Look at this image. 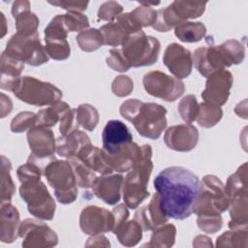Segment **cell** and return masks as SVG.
Segmentation results:
<instances>
[{
    "label": "cell",
    "mask_w": 248,
    "mask_h": 248,
    "mask_svg": "<svg viewBox=\"0 0 248 248\" xmlns=\"http://www.w3.org/2000/svg\"><path fill=\"white\" fill-rule=\"evenodd\" d=\"M7 55L32 66H39L48 62V55L42 46L39 34L23 36L18 33L13 35L7 43L4 51Z\"/></svg>",
    "instance_id": "8"
},
{
    "label": "cell",
    "mask_w": 248,
    "mask_h": 248,
    "mask_svg": "<svg viewBox=\"0 0 248 248\" xmlns=\"http://www.w3.org/2000/svg\"><path fill=\"white\" fill-rule=\"evenodd\" d=\"M206 33L202 22L183 21L174 27L175 36L184 43H196L202 40Z\"/></svg>",
    "instance_id": "26"
},
{
    "label": "cell",
    "mask_w": 248,
    "mask_h": 248,
    "mask_svg": "<svg viewBox=\"0 0 248 248\" xmlns=\"http://www.w3.org/2000/svg\"><path fill=\"white\" fill-rule=\"evenodd\" d=\"M100 32L104 38V44L110 46H118L131 35L129 31L117 19L103 25Z\"/></svg>",
    "instance_id": "28"
},
{
    "label": "cell",
    "mask_w": 248,
    "mask_h": 248,
    "mask_svg": "<svg viewBox=\"0 0 248 248\" xmlns=\"http://www.w3.org/2000/svg\"><path fill=\"white\" fill-rule=\"evenodd\" d=\"M142 82L145 91L149 95L166 102L175 101L185 90L184 83L181 79L160 71H152L145 74Z\"/></svg>",
    "instance_id": "10"
},
{
    "label": "cell",
    "mask_w": 248,
    "mask_h": 248,
    "mask_svg": "<svg viewBox=\"0 0 248 248\" xmlns=\"http://www.w3.org/2000/svg\"><path fill=\"white\" fill-rule=\"evenodd\" d=\"M222 115L223 111L220 107L203 102L199 105V111L196 120L200 126L210 128L221 120Z\"/></svg>",
    "instance_id": "32"
},
{
    "label": "cell",
    "mask_w": 248,
    "mask_h": 248,
    "mask_svg": "<svg viewBox=\"0 0 248 248\" xmlns=\"http://www.w3.org/2000/svg\"><path fill=\"white\" fill-rule=\"evenodd\" d=\"M168 217L161 209L159 196L153 194L148 204L138 209L135 213V220L141 226L143 231H152L157 227L165 224Z\"/></svg>",
    "instance_id": "19"
},
{
    "label": "cell",
    "mask_w": 248,
    "mask_h": 248,
    "mask_svg": "<svg viewBox=\"0 0 248 248\" xmlns=\"http://www.w3.org/2000/svg\"><path fill=\"white\" fill-rule=\"evenodd\" d=\"M133 80L126 76H118L111 84V90L118 97H125L133 91Z\"/></svg>",
    "instance_id": "48"
},
{
    "label": "cell",
    "mask_w": 248,
    "mask_h": 248,
    "mask_svg": "<svg viewBox=\"0 0 248 248\" xmlns=\"http://www.w3.org/2000/svg\"><path fill=\"white\" fill-rule=\"evenodd\" d=\"M230 229L247 227V193L234 196L231 200Z\"/></svg>",
    "instance_id": "27"
},
{
    "label": "cell",
    "mask_w": 248,
    "mask_h": 248,
    "mask_svg": "<svg viewBox=\"0 0 248 248\" xmlns=\"http://www.w3.org/2000/svg\"><path fill=\"white\" fill-rule=\"evenodd\" d=\"M1 241L4 243H12L18 236L19 230V214L11 202L1 203V223H0Z\"/></svg>",
    "instance_id": "21"
},
{
    "label": "cell",
    "mask_w": 248,
    "mask_h": 248,
    "mask_svg": "<svg viewBox=\"0 0 248 248\" xmlns=\"http://www.w3.org/2000/svg\"><path fill=\"white\" fill-rule=\"evenodd\" d=\"M69 108L70 107L68 104L60 101L48 108L41 109L37 113L36 125L50 128L51 126H54L58 121H60L64 112Z\"/></svg>",
    "instance_id": "30"
},
{
    "label": "cell",
    "mask_w": 248,
    "mask_h": 248,
    "mask_svg": "<svg viewBox=\"0 0 248 248\" xmlns=\"http://www.w3.org/2000/svg\"><path fill=\"white\" fill-rule=\"evenodd\" d=\"M163 62L170 72L179 79L187 78L192 72V53L176 43H172L167 46Z\"/></svg>",
    "instance_id": "16"
},
{
    "label": "cell",
    "mask_w": 248,
    "mask_h": 248,
    "mask_svg": "<svg viewBox=\"0 0 248 248\" xmlns=\"http://www.w3.org/2000/svg\"><path fill=\"white\" fill-rule=\"evenodd\" d=\"M63 20L67 30L71 32H81L89 26L87 16L79 12H68L63 15Z\"/></svg>",
    "instance_id": "42"
},
{
    "label": "cell",
    "mask_w": 248,
    "mask_h": 248,
    "mask_svg": "<svg viewBox=\"0 0 248 248\" xmlns=\"http://www.w3.org/2000/svg\"><path fill=\"white\" fill-rule=\"evenodd\" d=\"M231 199L225 191V185L216 176L208 174L201 181L200 192L193 207L197 215H220L226 211Z\"/></svg>",
    "instance_id": "5"
},
{
    "label": "cell",
    "mask_w": 248,
    "mask_h": 248,
    "mask_svg": "<svg viewBox=\"0 0 248 248\" xmlns=\"http://www.w3.org/2000/svg\"><path fill=\"white\" fill-rule=\"evenodd\" d=\"M123 8L120 4L114 1H108L104 3L98 12V17L102 20L111 21L116 19L122 13Z\"/></svg>",
    "instance_id": "47"
},
{
    "label": "cell",
    "mask_w": 248,
    "mask_h": 248,
    "mask_svg": "<svg viewBox=\"0 0 248 248\" xmlns=\"http://www.w3.org/2000/svg\"><path fill=\"white\" fill-rule=\"evenodd\" d=\"M107 64L117 72H126L131 68L122 55L121 50L118 48H112L109 50V55L107 58Z\"/></svg>",
    "instance_id": "49"
},
{
    "label": "cell",
    "mask_w": 248,
    "mask_h": 248,
    "mask_svg": "<svg viewBox=\"0 0 248 248\" xmlns=\"http://www.w3.org/2000/svg\"><path fill=\"white\" fill-rule=\"evenodd\" d=\"M199 140V132L192 124H179L170 127L164 136L166 145L175 151L188 152L195 148Z\"/></svg>",
    "instance_id": "15"
},
{
    "label": "cell",
    "mask_w": 248,
    "mask_h": 248,
    "mask_svg": "<svg viewBox=\"0 0 248 248\" xmlns=\"http://www.w3.org/2000/svg\"><path fill=\"white\" fill-rule=\"evenodd\" d=\"M123 180L121 174L101 175L92 184V191L104 202L109 205L116 204L120 200Z\"/></svg>",
    "instance_id": "18"
},
{
    "label": "cell",
    "mask_w": 248,
    "mask_h": 248,
    "mask_svg": "<svg viewBox=\"0 0 248 248\" xmlns=\"http://www.w3.org/2000/svg\"><path fill=\"white\" fill-rule=\"evenodd\" d=\"M12 15L16 20V33L23 36H31L37 32L39 18L30 11L28 1H16L13 4Z\"/></svg>",
    "instance_id": "20"
},
{
    "label": "cell",
    "mask_w": 248,
    "mask_h": 248,
    "mask_svg": "<svg viewBox=\"0 0 248 248\" xmlns=\"http://www.w3.org/2000/svg\"><path fill=\"white\" fill-rule=\"evenodd\" d=\"M91 143L89 137L82 131L76 130L66 136H61L56 140V153L64 158H73L86 144Z\"/></svg>",
    "instance_id": "22"
},
{
    "label": "cell",
    "mask_w": 248,
    "mask_h": 248,
    "mask_svg": "<svg viewBox=\"0 0 248 248\" xmlns=\"http://www.w3.org/2000/svg\"><path fill=\"white\" fill-rule=\"evenodd\" d=\"M175 233L176 229L172 224H163L155 229L150 242L146 245L150 247H170L174 243Z\"/></svg>",
    "instance_id": "34"
},
{
    "label": "cell",
    "mask_w": 248,
    "mask_h": 248,
    "mask_svg": "<svg viewBox=\"0 0 248 248\" xmlns=\"http://www.w3.org/2000/svg\"><path fill=\"white\" fill-rule=\"evenodd\" d=\"M81 231L90 235L101 234L113 230L114 216L112 212L96 205L84 207L79 216Z\"/></svg>",
    "instance_id": "12"
},
{
    "label": "cell",
    "mask_w": 248,
    "mask_h": 248,
    "mask_svg": "<svg viewBox=\"0 0 248 248\" xmlns=\"http://www.w3.org/2000/svg\"><path fill=\"white\" fill-rule=\"evenodd\" d=\"M45 49L47 55L54 60H65L70 56L71 49L68 41L46 42Z\"/></svg>",
    "instance_id": "43"
},
{
    "label": "cell",
    "mask_w": 248,
    "mask_h": 248,
    "mask_svg": "<svg viewBox=\"0 0 248 248\" xmlns=\"http://www.w3.org/2000/svg\"><path fill=\"white\" fill-rule=\"evenodd\" d=\"M37 123V114L30 111L19 112L11 122V131L14 133H22L31 129Z\"/></svg>",
    "instance_id": "41"
},
{
    "label": "cell",
    "mask_w": 248,
    "mask_h": 248,
    "mask_svg": "<svg viewBox=\"0 0 248 248\" xmlns=\"http://www.w3.org/2000/svg\"><path fill=\"white\" fill-rule=\"evenodd\" d=\"M76 157L79 158L93 171L101 175L110 174L113 171L106 159L104 150L91 143L83 146Z\"/></svg>",
    "instance_id": "23"
},
{
    "label": "cell",
    "mask_w": 248,
    "mask_h": 248,
    "mask_svg": "<svg viewBox=\"0 0 248 248\" xmlns=\"http://www.w3.org/2000/svg\"><path fill=\"white\" fill-rule=\"evenodd\" d=\"M153 184L161 209L168 218L183 220L193 213L201 181L192 171L182 167H169L157 174Z\"/></svg>",
    "instance_id": "1"
},
{
    "label": "cell",
    "mask_w": 248,
    "mask_h": 248,
    "mask_svg": "<svg viewBox=\"0 0 248 248\" xmlns=\"http://www.w3.org/2000/svg\"><path fill=\"white\" fill-rule=\"evenodd\" d=\"M2 166H1V177H2V184H1V203L10 202L12 197L15 194L16 188L11 177V169L12 165L5 156L2 155Z\"/></svg>",
    "instance_id": "37"
},
{
    "label": "cell",
    "mask_w": 248,
    "mask_h": 248,
    "mask_svg": "<svg viewBox=\"0 0 248 248\" xmlns=\"http://www.w3.org/2000/svg\"><path fill=\"white\" fill-rule=\"evenodd\" d=\"M49 4L54 6H59L68 12H81L86 9L88 2H78V1H71V2H49Z\"/></svg>",
    "instance_id": "51"
},
{
    "label": "cell",
    "mask_w": 248,
    "mask_h": 248,
    "mask_svg": "<svg viewBox=\"0 0 248 248\" xmlns=\"http://www.w3.org/2000/svg\"><path fill=\"white\" fill-rule=\"evenodd\" d=\"M103 150L107 155H113L133 141L128 127L120 120L107 122L103 134Z\"/></svg>",
    "instance_id": "17"
},
{
    "label": "cell",
    "mask_w": 248,
    "mask_h": 248,
    "mask_svg": "<svg viewBox=\"0 0 248 248\" xmlns=\"http://www.w3.org/2000/svg\"><path fill=\"white\" fill-rule=\"evenodd\" d=\"M17 176L21 183L31 180H40L41 175L43 174V170L36 164L31 162H26V164L20 166L17 169Z\"/></svg>",
    "instance_id": "45"
},
{
    "label": "cell",
    "mask_w": 248,
    "mask_h": 248,
    "mask_svg": "<svg viewBox=\"0 0 248 248\" xmlns=\"http://www.w3.org/2000/svg\"><path fill=\"white\" fill-rule=\"evenodd\" d=\"M76 39L79 47L87 52L94 51L104 45L102 33L95 28L81 31Z\"/></svg>",
    "instance_id": "36"
},
{
    "label": "cell",
    "mask_w": 248,
    "mask_h": 248,
    "mask_svg": "<svg viewBox=\"0 0 248 248\" xmlns=\"http://www.w3.org/2000/svg\"><path fill=\"white\" fill-rule=\"evenodd\" d=\"M77 119L82 128L93 131L99 122V113L97 109L88 104H82L76 108Z\"/></svg>",
    "instance_id": "38"
},
{
    "label": "cell",
    "mask_w": 248,
    "mask_h": 248,
    "mask_svg": "<svg viewBox=\"0 0 248 248\" xmlns=\"http://www.w3.org/2000/svg\"><path fill=\"white\" fill-rule=\"evenodd\" d=\"M198 227L204 232L214 233L218 232L223 224L220 215H198Z\"/></svg>",
    "instance_id": "44"
},
{
    "label": "cell",
    "mask_w": 248,
    "mask_h": 248,
    "mask_svg": "<svg viewBox=\"0 0 248 248\" xmlns=\"http://www.w3.org/2000/svg\"><path fill=\"white\" fill-rule=\"evenodd\" d=\"M69 162L74 170L78 186L81 188L91 187L95 179L98 177L89 167H87L79 158L73 157L69 159Z\"/></svg>",
    "instance_id": "33"
},
{
    "label": "cell",
    "mask_w": 248,
    "mask_h": 248,
    "mask_svg": "<svg viewBox=\"0 0 248 248\" xmlns=\"http://www.w3.org/2000/svg\"><path fill=\"white\" fill-rule=\"evenodd\" d=\"M111 212L114 216V227L112 230V232H114L122 224L127 221L129 217V211L125 204H118L116 207L113 208Z\"/></svg>",
    "instance_id": "50"
},
{
    "label": "cell",
    "mask_w": 248,
    "mask_h": 248,
    "mask_svg": "<svg viewBox=\"0 0 248 248\" xmlns=\"http://www.w3.org/2000/svg\"><path fill=\"white\" fill-rule=\"evenodd\" d=\"M24 68V63L7 55L4 51L1 55V81L0 87L4 90L11 91L15 81L20 78Z\"/></svg>",
    "instance_id": "24"
},
{
    "label": "cell",
    "mask_w": 248,
    "mask_h": 248,
    "mask_svg": "<svg viewBox=\"0 0 248 248\" xmlns=\"http://www.w3.org/2000/svg\"><path fill=\"white\" fill-rule=\"evenodd\" d=\"M121 46V53L130 67L149 66L158 59L159 41L152 36H146L141 30L129 35Z\"/></svg>",
    "instance_id": "7"
},
{
    "label": "cell",
    "mask_w": 248,
    "mask_h": 248,
    "mask_svg": "<svg viewBox=\"0 0 248 248\" xmlns=\"http://www.w3.org/2000/svg\"><path fill=\"white\" fill-rule=\"evenodd\" d=\"M109 241L108 238L101 234L91 235L90 238L87 239V243L85 246H109Z\"/></svg>",
    "instance_id": "52"
},
{
    "label": "cell",
    "mask_w": 248,
    "mask_h": 248,
    "mask_svg": "<svg viewBox=\"0 0 248 248\" xmlns=\"http://www.w3.org/2000/svg\"><path fill=\"white\" fill-rule=\"evenodd\" d=\"M119 242L127 247L135 246L142 237V228L134 219L133 221L125 222L113 232Z\"/></svg>",
    "instance_id": "29"
},
{
    "label": "cell",
    "mask_w": 248,
    "mask_h": 248,
    "mask_svg": "<svg viewBox=\"0 0 248 248\" xmlns=\"http://www.w3.org/2000/svg\"><path fill=\"white\" fill-rule=\"evenodd\" d=\"M178 111L181 118L186 123L191 124L193 121H195L199 111V104L196 97L194 95L184 97L178 105Z\"/></svg>",
    "instance_id": "39"
},
{
    "label": "cell",
    "mask_w": 248,
    "mask_h": 248,
    "mask_svg": "<svg viewBox=\"0 0 248 248\" xmlns=\"http://www.w3.org/2000/svg\"><path fill=\"white\" fill-rule=\"evenodd\" d=\"M12 108L13 104L11 102V99L5 94L1 93V117L4 118L7 114H9L12 111Z\"/></svg>",
    "instance_id": "53"
},
{
    "label": "cell",
    "mask_w": 248,
    "mask_h": 248,
    "mask_svg": "<svg viewBox=\"0 0 248 248\" xmlns=\"http://www.w3.org/2000/svg\"><path fill=\"white\" fill-rule=\"evenodd\" d=\"M130 14L141 28L153 26L157 19V11L143 3H141V6L137 7Z\"/></svg>",
    "instance_id": "40"
},
{
    "label": "cell",
    "mask_w": 248,
    "mask_h": 248,
    "mask_svg": "<svg viewBox=\"0 0 248 248\" xmlns=\"http://www.w3.org/2000/svg\"><path fill=\"white\" fill-rule=\"evenodd\" d=\"M79 127V124L77 119V111L76 108L67 109L60 119V127L59 131L61 136H66Z\"/></svg>",
    "instance_id": "46"
},
{
    "label": "cell",
    "mask_w": 248,
    "mask_h": 248,
    "mask_svg": "<svg viewBox=\"0 0 248 248\" xmlns=\"http://www.w3.org/2000/svg\"><path fill=\"white\" fill-rule=\"evenodd\" d=\"M11 91L20 101L37 107L52 106L62 98V92L56 86L33 77L18 78Z\"/></svg>",
    "instance_id": "4"
},
{
    "label": "cell",
    "mask_w": 248,
    "mask_h": 248,
    "mask_svg": "<svg viewBox=\"0 0 248 248\" xmlns=\"http://www.w3.org/2000/svg\"><path fill=\"white\" fill-rule=\"evenodd\" d=\"M119 111L144 138L157 140L167 127V110L159 104L130 99L121 105Z\"/></svg>",
    "instance_id": "2"
},
{
    "label": "cell",
    "mask_w": 248,
    "mask_h": 248,
    "mask_svg": "<svg viewBox=\"0 0 248 248\" xmlns=\"http://www.w3.org/2000/svg\"><path fill=\"white\" fill-rule=\"evenodd\" d=\"M217 247H239L247 246V227L231 229L221 234L216 241Z\"/></svg>",
    "instance_id": "35"
},
{
    "label": "cell",
    "mask_w": 248,
    "mask_h": 248,
    "mask_svg": "<svg viewBox=\"0 0 248 248\" xmlns=\"http://www.w3.org/2000/svg\"><path fill=\"white\" fill-rule=\"evenodd\" d=\"M247 164L244 163L232 174L225 185V191L232 200L234 196L247 193Z\"/></svg>",
    "instance_id": "31"
},
{
    "label": "cell",
    "mask_w": 248,
    "mask_h": 248,
    "mask_svg": "<svg viewBox=\"0 0 248 248\" xmlns=\"http://www.w3.org/2000/svg\"><path fill=\"white\" fill-rule=\"evenodd\" d=\"M18 236L23 239V247H52L58 243L55 232L34 219H26L20 224Z\"/></svg>",
    "instance_id": "11"
},
{
    "label": "cell",
    "mask_w": 248,
    "mask_h": 248,
    "mask_svg": "<svg viewBox=\"0 0 248 248\" xmlns=\"http://www.w3.org/2000/svg\"><path fill=\"white\" fill-rule=\"evenodd\" d=\"M27 140L31 154L37 159L46 160L55 157L56 141L50 128L38 125L33 126L27 132Z\"/></svg>",
    "instance_id": "14"
},
{
    "label": "cell",
    "mask_w": 248,
    "mask_h": 248,
    "mask_svg": "<svg viewBox=\"0 0 248 248\" xmlns=\"http://www.w3.org/2000/svg\"><path fill=\"white\" fill-rule=\"evenodd\" d=\"M244 46L235 40H229L220 46L211 45L197 48L193 63L198 72L208 78L211 74L224 70L232 64L241 63L244 59Z\"/></svg>",
    "instance_id": "3"
},
{
    "label": "cell",
    "mask_w": 248,
    "mask_h": 248,
    "mask_svg": "<svg viewBox=\"0 0 248 248\" xmlns=\"http://www.w3.org/2000/svg\"><path fill=\"white\" fill-rule=\"evenodd\" d=\"M205 2H188V1H174L169 8L171 11L177 25L187 19L199 17L204 12Z\"/></svg>",
    "instance_id": "25"
},
{
    "label": "cell",
    "mask_w": 248,
    "mask_h": 248,
    "mask_svg": "<svg viewBox=\"0 0 248 248\" xmlns=\"http://www.w3.org/2000/svg\"><path fill=\"white\" fill-rule=\"evenodd\" d=\"M43 174L52 187L59 202L67 204L76 201L78 197V183L69 161L54 159L45 167Z\"/></svg>",
    "instance_id": "6"
},
{
    "label": "cell",
    "mask_w": 248,
    "mask_h": 248,
    "mask_svg": "<svg viewBox=\"0 0 248 248\" xmlns=\"http://www.w3.org/2000/svg\"><path fill=\"white\" fill-rule=\"evenodd\" d=\"M21 199L26 202L29 213L41 220H51L55 212V202L46 185L40 180L21 183Z\"/></svg>",
    "instance_id": "9"
},
{
    "label": "cell",
    "mask_w": 248,
    "mask_h": 248,
    "mask_svg": "<svg viewBox=\"0 0 248 248\" xmlns=\"http://www.w3.org/2000/svg\"><path fill=\"white\" fill-rule=\"evenodd\" d=\"M232 85V74L226 70L217 71L207 78L205 88L202 92V98L206 103L218 107L223 106L228 101Z\"/></svg>",
    "instance_id": "13"
}]
</instances>
